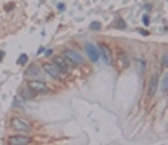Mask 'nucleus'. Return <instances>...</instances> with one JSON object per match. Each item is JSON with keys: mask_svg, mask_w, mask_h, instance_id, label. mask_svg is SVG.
Wrapping results in <instances>:
<instances>
[{"mask_svg": "<svg viewBox=\"0 0 168 145\" xmlns=\"http://www.w3.org/2000/svg\"><path fill=\"white\" fill-rule=\"evenodd\" d=\"M10 125H12L13 130H16V131H19V132H29L31 130V125L27 121L19 118V117H13V118L10 119Z\"/></svg>", "mask_w": 168, "mask_h": 145, "instance_id": "nucleus-1", "label": "nucleus"}, {"mask_svg": "<svg viewBox=\"0 0 168 145\" xmlns=\"http://www.w3.org/2000/svg\"><path fill=\"white\" fill-rule=\"evenodd\" d=\"M63 57H64L66 60L74 63V64H78V66L84 64V58H83V56H80L77 51H74V50H71V49H66L64 51H63Z\"/></svg>", "mask_w": 168, "mask_h": 145, "instance_id": "nucleus-2", "label": "nucleus"}, {"mask_svg": "<svg viewBox=\"0 0 168 145\" xmlns=\"http://www.w3.org/2000/svg\"><path fill=\"white\" fill-rule=\"evenodd\" d=\"M27 87L33 92H40V94H47V92H49V87H47L44 83L37 81V80H30V81L27 83Z\"/></svg>", "mask_w": 168, "mask_h": 145, "instance_id": "nucleus-3", "label": "nucleus"}, {"mask_svg": "<svg viewBox=\"0 0 168 145\" xmlns=\"http://www.w3.org/2000/svg\"><path fill=\"white\" fill-rule=\"evenodd\" d=\"M31 142V138L26 135H13L7 138V145H29Z\"/></svg>", "mask_w": 168, "mask_h": 145, "instance_id": "nucleus-4", "label": "nucleus"}, {"mask_svg": "<svg viewBox=\"0 0 168 145\" xmlns=\"http://www.w3.org/2000/svg\"><path fill=\"white\" fill-rule=\"evenodd\" d=\"M100 56L104 58L105 64H111V63H113V53H111V49H110L105 43H100Z\"/></svg>", "mask_w": 168, "mask_h": 145, "instance_id": "nucleus-5", "label": "nucleus"}, {"mask_svg": "<svg viewBox=\"0 0 168 145\" xmlns=\"http://www.w3.org/2000/svg\"><path fill=\"white\" fill-rule=\"evenodd\" d=\"M43 70H44L47 74H50L52 77H54V78H60V77H61V70L56 66V64H53V63H44V64H43Z\"/></svg>", "mask_w": 168, "mask_h": 145, "instance_id": "nucleus-6", "label": "nucleus"}, {"mask_svg": "<svg viewBox=\"0 0 168 145\" xmlns=\"http://www.w3.org/2000/svg\"><path fill=\"white\" fill-rule=\"evenodd\" d=\"M53 64H56L61 71H66V73L70 71V64L67 63V60H66L64 57H61V56H56V57H53Z\"/></svg>", "mask_w": 168, "mask_h": 145, "instance_id": "nucleus-7", "label": "nucleus"}, {"mask_svg": "<svg viewBox=\"0 0 168 145\" xmlns=\"http://www.w3.org/2000/svg\"><path fill=\"white\" fill-rule=\"evenodd\" d=\"M86 51L89 54V57H90L91 61H98V58H100V53H98V50H97V47L94 46V44H90V43H87L86 44Z\"/></svg>", "mask_w": 168, "mask_h": 145, "instance_id": "nucleus-8", "label": "nucleus"}, {"mask_svg": "<svg viewBox=\"0 0 168 145\" xmlns=\"http://www.w3.org/2000/svg\"><path fill=\"white\" fill-rule=\"evenodd\" d=\"M157 88H158V76L153 74L151 78H150V84H148V95L153 97L157 92Z\"/></svg>", "mask_w": 168, "mask_h": 145, "instance_id": "nucleus-9", "label": "nucleus"}, {"mask_svg": "<svg viewBox=\"0 0 168 145\" xmlns=\"http://www.w3.org/2000/svg\"><path fill=\"white\" fill-rule=\"evenodd\" d=\"M39 73H40V67L39 66H36V64H33L31 67H29L26 70V76L27 77H36V76H39Z\"/></svg>", "mask_w": 168, "mask_h": 145, "instance_id": "nucleus-10", "label": "nucleus"}, {"mask_svg": "<svg viewBox=\"0 0 168 145\" xmlns=\"http://www.w3.org/2000/svg\"><path fill=\"white\" fill-rule=\"evenodd\" d=\"M20 97H22L23 100H31V98L34 97V92L31 91L29 87H26V88H23V90L20 91Z\"/></svg>", "mask_w": 168, "mask_h": 145, "instance_id": "nucleus-11", "label": "nucleus"}, {"mask_svg": "<svg viewBox=\"0 0 168 145\" xmlns=\"http://www.w3.org/2000/svg\"><path fill=\"white\" fill-rule=\"evenodd\" d=\"M27 61H29V57H27V54H20V57L17 58V64H20V66H26Z\"/></svg>", "mask_w": 168, "mask_h": 145, "instance_id": "nucleus-12", "label": "nucleus"}, {"mask_svg": "<svg viewBox=\"0 0 168 145\" xmlns=\"http://www.w3.org/2000/svg\"><path fill=\"white\" fill-rule=\"evenodd\" d=\"M100 28H101V23H100V22H91L90 23V30L97 31V30H100Z\"/></svg>", "mask_w": 168, "mask_h": 145, "instance_id": "nucleus-13", "label": "nucleus"}, {"mask_svg": "<svg viewBox=\"0 0 168 145\" xmlns=\"http://www.w3.org/2000/svg\"><path fill=\"white\" fill-rule=\"evenodd\" d=\"M168 90V74L162 80V85H161V91H167Z\"/></svg>", "mask_w": 168, "mask_h": 145, "instance_id": "nucleus-14", "label": "nucleus"}, {"mask_svg": "<svg viewBox=\"0 0 168 145\" xmlns=\"http://www.w3.org/2000/svg\"><path fill=\"white\" fill-rule=\"evenodd\" d=\"M161 64L162 67H168V53H164L161 57Z\"/></svg>", "mask_w": 168, "mask_h": 145, "instance_id": "nucleus-15", "label": "nucleus"}, {"mask_svg": "<svg viewBox=\"0 0 168 145\" xmlns=\"http://www.w3.org/2000/svg\"><path fill=\"white\" fill-rule=\"evenodd\" d=\"M117 28H120V30H124V28H127V23L124 22V20H118V23H117Z\"/></svg>", "mask_w": 168, "mask_h": 145, "instance_id": "nucleus-16", "label": "nucleus"}, {"mask_svg": "<svg viewBox=\"0 0 168 145\" xmlns=\"http://www.w3.org/2000/svg\"><path fill=\"white\" fill-rule=\"evenodd\" d=\"M141 20H142V24H144V26H150V23H151V22H150V16H148V14H144Z\"/></svg>", "mask_w": 168, "mask_h": 145, "instance_id": "nucleus-17", "label": "nucleus"}, {"mask_svg": "<svg viewBox=\"0 0 168 145\" xmlns=\"http://www.w3.org/2000/svg\"><path fill=\"white\" fill-rule=\"evenodd\" d=\"M137 31H138L141 36H150V31L145 30V28H137Z\"/></svg>", "mask_w": 168, "mask_h": 145, "instance_id": "nucleus-18", "label": "nucleus"}, {"mask_svg": "<svg viewBox=\"0 0 168 145\" xmlns=\"http://www.w3.org/2000/svg\"><path fill=\"white\" fill-rule=\"evenodd\" d=\"M137 64L140 66V70H141V71L145 70V61H142V60H137Z\"/></svg>", "mask_w": 168, "mask_h": 145, "instance_id": "nucleus-19", "label": "nucleus"}, {"mask_svg": "<svg viewBox=\"0 0 168 145\" xmlns=\"http://www.w3.org/2000/svg\"><path fill=\"white\" fill-rule=\"evenodd\" d=\"M64 9H66L64 3H57V10H59V12H64Z\"/></svg>", "mask_w": 168, "mask_h": 145, "instance_id": "nucleus-20", "label": "nucleus"}, {"mask_svg": "<svg viewBox=\"0 0 168 145\" xmlns=\"http://www.w3.org/2000/svg\"><path fill=\"white\" fill-rule=\"evenodd\" d=\"M44 54H46V57H50V56L53 54V50H46V51H44Z\"/></svg>", "mask_w": 168, "mask_h": 145, "instance_id": "nucleus-21", "label": "nucleus"}, {"mask_svg": "<svg viewBox=\"0 0 168 145\" xmlns=\"http://www.w3.org/2000/svg\"><path fill=\"white\" fill-rule=\"evenodd\" d=\"M44 51V47H40L39 50H37V54H40V53H43Z\"/></svg>", "mask_w": 168, "mask_h": 145, "instance_id": "nucleus-22", "label": "nucleus"}]
</instances>
